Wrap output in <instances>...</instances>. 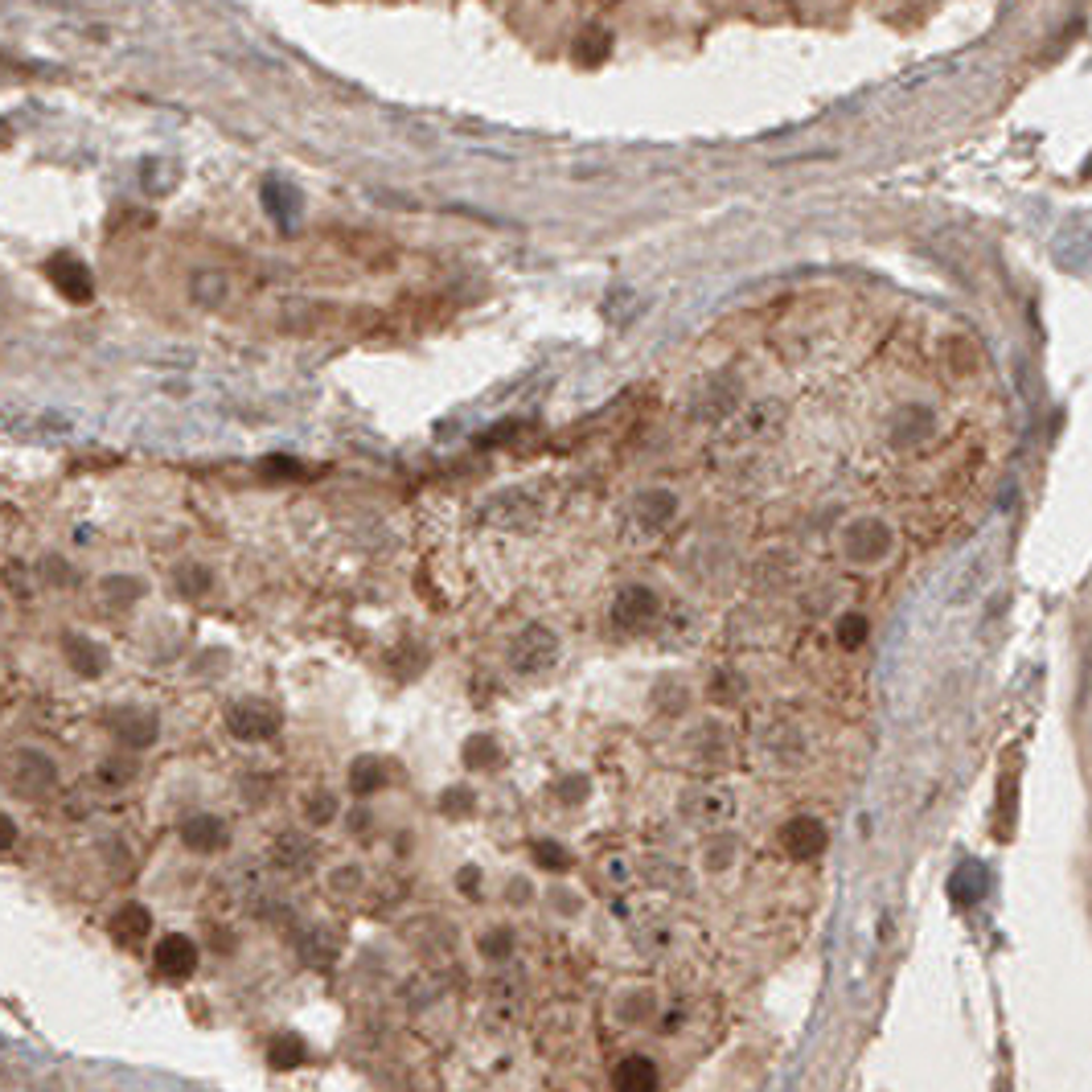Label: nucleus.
<instances>
[{"label": "nucleus", "mask_w": 1092, "mask_h": 1092, "mask_svg": "<svg viewBox=\"0 0 1092 1092\" xmlns=\"http://www.w3.org/2000/svg\"><path fill=\"white\" fill-rule=\"evenodd\" d=\"M156 970H161L169 982H185V978L198 970V945H193L185 932H169V937L156 945Z\"/></svg>", "instance_id": "nucleus-9"}, {"label": "nucleus", "mask_w": 1092, "mask_h": 1092, "mask_svg": "<svg viewBox=\"0 0 1092 1092\" xmlns=\"http://www.w3.org/2000/svg\"><path fill=\"white\" fill-rule=\"evenodd\" d=\"M735 813V792L724 784H695L682 792V817L695 825H724Z\"/></svg>", "instance_id": "nucleus-6"}, {"label": "nucleus", "mask_w": 1092, "mask_h": 1092, "mask_svg": "<svg viewBox=\"0 0 1092 1092\" xmlns=\"http://www.w3.org/2000/svg\"><path fill=\"white\" fill-rule=\"evenodd\" d=\"M617 1092H658V1068L641 1056L625 1060L617 1068Z\"/></svg>", "instance_id": "nucleus-17"}, {"label": "nucleus", "mask_w": 1092, "mask_h": 1092, "mask_svg": "<svg viewBox=\"0 0 1092 1092\" xmlns=\"http://www.w3.org/2000/svg\"><path fill=\"white\" fill-rule=\"evenodd\" d=\"M305 809H309V821L325 825V821H329V817L338 813V801H333V792H317V797H313V801H309Z\"/></svg>", "instance_id": "nucleus-27"}, {"label": "nucleus", "mask_w": 1092, "mask_h": 1092, "mask_svg": "<svg viewBox=\"0 0 1092 1092\" xmlns=\"http://www.w3.org/2000/svg\"><path fill=\"white\" fill-rule=\"evenodd\" d=\"M226 728L235 739H247V743H263L280 731V711L263 699H239L226 707Z\"/></svg>", "instance_id": "nucleus-5"}, {"label": "nucleus", "mask_w": 1092, "mask_h": 1092, "mask_svg": "<svg viewBox=\"0 0 1092 1092\" xmlns=\"http://www.w3.org/2000/svg\"><path fill=\"white\" fill-rule=\"evenodd\" d=\"M534 858L542 862V867H551V871H563L571 858H567V850L563 846H555V842H538L534 846Z\"/></svg>", "instance_id": "nucleus-28"}, {"label": "nucleus", "mask_w": 1092, "mask_h": 1092, "mask_svg": "<svg viewBox=\"0 0 1092 1092\" xmlns=\"http://www.w3.org/2000/svg\"><path fill=\"white\" fill-rule=\"evenodd\" d=\"M103 588L111 600H136L140 596V579H107Z\"/></svg>", "instance_id": "nucleus-30"}, {"label": "nucleus", "mask_w": 1092, "mask_h": 1092, "mask_svg": "<svg viewBox=\"0 0 1092 1092\" xmlns=\"http://www.w3.org/2000/svg\"><path fill=\"white\" fill-rule=\"evenodd\" d=\"M674 509H678V501H674V493H666V489H649V493H641L637 505H633V514H637V522H641L645 530H662V526L674 518Z\"/></svg>", "instance_id": "nucleus-16"}, {"label": "nucleus", "mask_w": 1092, "mask_h": 1092, "mask_svg": "<svg viewBox=\"0 0 1092 1092\" xmlns=\"http://www.w3.org/2000/svg\"><path fill=\"white\" fill-rule=\"evenodd\" d=\"M867 633H871V625H867V617H858V612H846V617L838 621V641H842L846 649H858V645L867 641Z\"/></svg>", "instance_id": "nucleus-24"}, {"label": "nucleus", "mask_w": 1092, "mask_h": 1092, "mask_svg": "<svg viewBox=\"0 0 1092 1092\" xmlns=\"http://www.w3.org/2000/svg\"><path fill=\"white\" fill-rule=\"evenodd\" d=\"M189 292H193V301L198 305H222V296L231 292V284H226V276L222 272H198L193 276V284H189Z\"/></svg>", "instance_id": "nucleus-21"}, {"label": "nucleus", "mask_w": 1092, "mask_h": 1092, "mask_svg": "<svg viewBox=\"0 0 1092 1092\" xmlns=\"http://www.w3.org/2000/svg\"><path fill=\"white\" fill-rule=\"evenodd\" d=\"M497 739L493 735H472L468 743H464V764L468 768H493L497 764Z\"/></svg>", "instance_id": "nucleus-22"}, {"label": "nucleus", "mask_w": 1092, "mask_h": 1092, "mask_svg": "<svg viewBox=\"0 0 1092 1092\" xmlns=\"http://www.w3.org/2000/svg\"><path fill=\"white\" fill-rule=\"evenodd\" d=\"M780 842H784V850H788L792 858H817V854L825 850V825H821L817 817H792V821L784 825Z\"/></svg>", "instance_id": "nucleus-10"}, {"label": "nucleus", "mask_w": 1092, "mask_h": 1092, "mask_svg": "<svg viewBox=\"0 0 1092 1092\" xmlns=\"http://www.w3.org/2000/svg\"><path fill=\"white\" fill-rule=\"evenodd\" d=\"M111 731H115V739L124 743V747H132V751H140V747H148L152 739H156V715L152 711H132V707H124V711H111Z\"/></svg>", "instance_id": "nucleus-11"}, {"label": "nucleus", "mask_w": 1092, "mask_h": 1092, "mask_svg": "<svg viewBox=\"0 0 1092 1092\" xmlns=\"http://www.w3.org/2000/svg\"><path fill=\"white\" fill-rule=\"evenodd\" d=\"M378 784H382V764H378L374 755L354 760V768H350V788H354V792H374Z\"/></svg>", "instance_id": "nucleus-23"}, {"label": "nucleus", "mask_w": 1092, "mask_h": 1092, "mask_svg": "<svg viewBox=\"0 0 1092 1092\" xmlns=\"http://www.w3.org/2000/svg\"><path fill=\"white\" fill-rule=\"evenodd\" d=\"M62 649H66V662H70L82 678H99V674L107 670V654H103L95 641L78 637V633H70V637L62 641Z\"/></svg>", "instance_id": "nucleus-14"}, {"label": "nucleus", "mask_w": 1092, "mask_h": 1092, "mask_svg": "<svg viewBox=\"0 0 1092 1092\" xmlns=\"http://www.w3.org/2000/svg\"><path fill=\"white\" fill-rule=\"evenodd\" d=\"M272 1060L276 1064H296L301 1060V1044L296 1040H276L272 1044Z\"/></svg>", "instance_id": "nucleus-31"}, {"label": "nucleus", "mask_w": 1092, "mask_h": 1092, "mask_svg": "<svg viewBox=\"0 0 1092 1092\" xmlns=\"http://www.w3.org/2000/svg\"><path fill=\"white\" fill-rule=\"evenodd\" d=\"M658 612H662V600H658V592H654V588H641V584L625 588V592L617 596V604H612V621H617L621 629L649 625Z\"/></svg>", "instance_id": "nucleus-8"}, {"label": "nucleus", "mask_w": 1092, "mask_h": 1092, "mask_svg": "<svg viewBox=\"0 0 1092 1092\" xmlns=\"http://www.w3.org/2000/svg\"><path fill=\"white\" fill-rule=\"evenodd\" d=\"M45 276H49V284H54L70 305H86V301L95 296V276H91V268H86L82 259H74V255H54V259L45 263Z\"/></svg>", "instance_id": "nucleus-7"}, {"label": "nucleus", "mask_w": 1092, "mask_h": 1092, "mask_svg": "<svg viewBox=\"0 0 1092 1092\" xmlns=\"http://www.w3.org/2000/svg\"><path fill=\"white\" fill-rule=\"evenodd\" d=\"M559 658V637L542 625H526L514 645H509V666L522 670V674H538V670H551Z\"/></svg>", "instance_id": "nucleus-4"}, {"label": "nucleus", "mask_w": 1092, "mask_h": 1092, "mask_svg": "<svg viewBox=\"0 0 1092 1092\" xmlns=\"http://www.w3.org/2000/svg\"><path fill=\"white\" fill-rule=\"evenodd\" d=\"M908 415H920V423H932V415L928 411H920V407H908ZM928 427H912V423H904V431H895V444H912V439H920Z\"/></svg>", "instance_id": "nucleus-29"}, {"label": "nucleus", "mask_w": 1092, "mask_h": 1092, "mask_svg": "<svg viewBox=\"0 0 1092 1092\" xmlns=\"http://www.w3.org/2000/svg\"><path fill=\"white\" fill-rule=\"evenodd\" d=\"M735 402H739V382H735V378H719V382L707 390V398L699 402V415L719 419V415H728Z\"/></svg>", "instance_id": "nucleus-20"}, {"label": "nucleus", "mask_w": 1092, "mask_h": 1092, "mask_svg": "<svg viewBox=\"0 0 1092 1092\" xmlns=\"http://www.w3.org/2000/svg\"><path fill=\"white\" fill-rule=\"evenodd\" d=\"M177 588H181L185 596H202V592H210V571L198 567V563H185V567L177 571Z\"/></svg>", "instance_id": "nucleus-25"}, {"label": "nucleus", "mask_w": 1092, "mask_h": 1092, "mask_svg": "<svg viewBox=\"0 0 1092 1092\" xmlns=\"http://www.w3.org/2000/svg\"><path fill=\"white\" fill-rule=\"evenodd\" d=\"M263 210H268L280 226H292V222L301 218V210H305L301 189L288 185L284 177H268V181H263Z\"/></svg>", "instance_id": "nucleus-12"}, {"label": "nucleus", "mask_w": 1092, "mask_h": 1092, "mask_svg": "<svg viewBox=\"0 0 1092 1092\" xmlns=\"http://www.w3.org/2000/svg\"><path fill=\"white\" fill-rule=\"evenodd\" d=\"M0 431L37 435V439H62V435H74V419L62 415V411H45V407H4L0 411Z\"/></svg>", "instance_id": "nucleus-2"}, {"label": "nucleus", "mask_w": 1092, "mask_h": 1092, "mask_svg": "<svg viewBox=\"0 0 1092 1092\" xmlns=\"http://www.w3.org/2000/svg\"><path fill=\"white\" fill-rule=\"evenodd\" d=\"M226 821L222 817H210V813H198V817H189L185 825H181V842L189 846V850H198V854H214V850H222L226 846Z\"/></svg>", "instance_id": "nucleus-13"}, {"label": "nucleus", "mask_w": 1092, "mask_h": 1092, "mask_svg": "<svg viewBox=\"0 0 1092 1092\" xmlns=\"http://www.w3.org/2000/svg\"><path fill=\"white\" fill-rule=\"evenodd\" d=\"M891 542H895V534H891V526L879 522V518H854V522L846 526V534H842V551H846V559H854V563H879V559H887Z\"/></svg>", "instance_id": "nucleus-3"}, {"label": "nucleus", "mask_w": 1092, "mask_h": 1092, "mask_svg": "<svg viewBox=\"0 0 1092 1092\" xmlns=\"http://www.w3.org/2000/svg\"><path fill=\"white\" fill-rule=\"evenodd\" d=\"M16 842V821L8 813H0V850H8Z\"/></svg>", "instance_id": "nucleus-32"}, {"label": "nucleus", "mask_w": 1092, "mask_h": 1092, "mask_svg": "<svg viewBox=\"0 0 1092 1092\" xmlns=\"http://www.w3.org/2000/svg\"><path fill=\"white\" fill-rule=\"evenodd\" d=\"M272 854H276V862L288 867V871H305V867L313 862V846H309L301 834H284V838L272 846Z\"/></svg>", "instance_id": "nucleus-19"}, {"label": "nucleus", "mask_w": 1092, "mask_h": 1092, "mask_svg": "<svg viewBox=\"0 0 1092 1092\" xmlns=\"http://www.w3.org/2000/svg\"><path fill=\"white\" fill-rule=\"evenodd\" d=\"M0 780L8 784V792L25 801H41L58 788V764L37 747H12L0 760Z\"/></svg>", "instance_id": "nucleus-1"}, {"label": "nucleus", "mask_w": 1092, "mask_h": 1092, "mask_svg": "<svg viewBox=\"0 0 1092 1092\" xmlns=\"http://www.w3.org/2000/svg\"><path fill=\"white\" fill-rule=\"evenodd\" d=\"M608 49H612V37H608V29H600V25H592V29H584L579 37H575V62H584V66H600L604 58H608Z\"/></svg>", "instance_id": "nucleus-18"}, {"label": "nucleus", "mask_w": 1092, "mask_h": 1092, "mask_svg": "<svg viewBox=\"0 0 1092 1092\" xmlns=\"http://www.w3.org/2000/svg\"><path fill=\"white\" fill-rule=\"evenodd\" d=\"M658 703H662V711H686V703H691V695H686V686L682 682H662L658 686Z\"/></svg>", "instance_id": "nucleus-26"}, {"label": "nucleus", "mask_w": 1092, "mask_h": 1092, "mask_svg": "<svg viewBox=\"0 0 1092 1092\" xmlns=\"http://www.w3.org/2000/svg\"><path fill=\"white\" fill-rule=\"evenodd\" d=\"M148 928H152V916H148L144 904H124V908L111 916V937H115L119 945H140V941L148 937Z\"/></svg>", "instance_id": "nucleus-15"}]
</instances>
